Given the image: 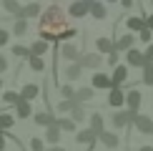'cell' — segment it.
Returning <instances> with one entry per match:
<instances>
[{"label": "cell", "mask_w": 153, "mask_h": 151, "mask_svg": "<svg viewBox=\"0 0 153 151\" xmlns=\"http://www.w3.org/2000/svg\"><path fill=\"white\" fill-rule=\"evenodd\" d=\"M58 126H60V131H73V134H78V131H75V123L73 118H58Z\"/></svg>", "instance_id": "e575fe53"}, {"label": "cell", "mask_w": 153, "mask_h": 151, "mask_svg": "<svg viewBox=\"0 0 153 151\" xmlns=\"http://www.w3.org/2000/svg\"><path fill=\"white\" fill-rule=\"evenodd\" d=\"M43 13H40V5L38 3H28V5H23V13H20V18L23 20H28V18H40Z\"/></svg>", "instance_id": "ac0fdd59"}, {"label": "cell", "mask_w": 153, "mask_h": 151, "mask_svg": "<svg viewBox=\"0 0 153 151\" xmlns=\"http://www.w3.org/2000/svg\"><path fill=\"white\" fill-rule=\"evenodd\" d=\"M146 25H148V30H153V15H148V18H146Z\"/></svg>", "instance_id": "f6af8a7d"}, {"label": "cell", "mask_w": 153, "mask_h": 151, "mask_svg": "<svg viewBox=\"0 0 153 151\" xmlns=\"http://www.w3.org/2000/svg\"><path fill=\"white\" fill-rule=\"evenodd\" d=\"M95 48H98V53L111 55L113 50H116V40H111V38H98V40H95Z\"/></svg>", "instance_id": "d6986e66"}, {"label": "cell", "mask_w": 153, "mask_h": 151, "mask_svg": "<svg viewBox=\"0 0 153 151\" xmlns=\"http://www.w3.org/2000/svg\"><path fill=\"white\" fill-rule=\"evenodd\" d=\"M126 61H128V66H133V68H143L146 66V55H143V50H138V48H131L128 53H126Z\"/></svg>", "instance_id": "30bf717a"}, {"label": "cell", "mask_w": 153, "mask_h": 151, "mask_svg": "<svg viewBox=\"0 0 153 151\" xmlns=\"http://www.w3.org/2000/svg\"><path fill=\"white\" fill-rule=\"evenodd\" d=\"M13 55H15V58H25V61H30V48H25V46H20V43H18V46H13Z\"/></svg>", "instance_id": "4dcf8cb0"}, {"label": "cell", "mask_w": 153, "mask_h": 151, "mask_svg": "<svg viewBox=\"0 0 153 151\" xmlns=\"http://www.w3.org/2000/svg\"><path fill=\"white\" fill-rule=\"evenodd\" d=\"M133 126H136V131H138V134H143V136H151L153 134V118L146 116V113H138L136 121H133Z\"/></svg>", "instance_id": "277c9868"}, {"label": "cell", "mask_w": 153, "mask_h": 151, "mask_svg": "<svg viewBox=\"0 0 153 151\" xmlns=\"http://www.w3.org/2000/svg\"><path fill=\"white\" fill-rule=\"evenodd\" d=\"M68 13H71L73 18H85L88 13H91V0H75V3L68 5Z\"/></svg>", "instance_id": "8992f818"}, {"label": "cell", "mask_w": 153, "mask_h": 151, "mask_svg": "<svg viewBox=\"0 0 153 151\" xmlns=\"http://www.w3.org/2000/svg\"><path fill=\"white\" fill-rule=\"evenodd\" d=\"M45 141L50 144V146H60V126H50V129H45Z\"/></svg>", "instance_id": "e0dca14e"}, {"label": "cell", "mask_w": 153, "mask_h": 151, "mask_svg": "<svg viewBox=\"0 0 153 151\" xmlns=\"http://www.w3.org/2000/svg\"><path fill=\"white\" fill-rule=\"evenodd\" d=\"M138 35H141V40H143V43H148V40H151V30H148V28H143Z\"/></svg>", "instance_id": "7bdbcfd3"}, {"label": "cell", "mask_w": 153, "mask_h": 151, "mask_svg": "<svg viewBox=\"0 0 153 151\" xmlns=\"http://www.w3.org/2000/svg\"><path fill=\"white\" fill-rule=\"evenodd\" d=\"M95 96V88H78V93H75V101L83 103V101H91Z\"/></svg>", "instance_id": "f1b7e54d"}, {"label": "cell", "mask_w": 153, "mask_h": 151, "mask_svg": "<svg viewBox=\"0 0 153 151\" xmlns=\"http://www.w3.org/2000/svg\"><path fill=\"white\" fill-rule=\"evenodd\" d=\"M33 121H35L38 126H43V129H50V126H55V123H58V118H55L50 111H38L35 116H33Z\"/></svg>", "instance_id": "9c48e42d"}, {"label": "cell", "mask_w": 153, "mask_h": 151, "mask_svg": "<svg viewBox=\"0 0 153 151\" xmlns=\"http://www.w3.org/2000/svg\"><path fill=\"white\" fill-rule=\"evenodd\" d=\"M13 123H15V116H10V113H0V131L13 129Z\"/></svg>", "instance_id": "1f68e13d"}, {"label": "cell", "mask_w": 153, "mask_h": 151, "mask_svg": "<svg viewBox=\"0 0 153 151\" xmlns=\"http://www.w3.org/2000/svg\"><path fill=\"white\" fill-rule=\"evenodd\" d=\"M91 15H93V18H98V20H103V18L108 15L105 5H103V3H98V0H93V3H91Z\"/></svg>", "instance_id": "603a6c76"}, {"label": "cell", "mask_w": 153, "mask_h": 151, "mask_svg": "<svg viewBox=\"0 0 153 151\" xmlns=\"http://www.w3.org/2000/svg\"><path fill=\"white\" fill-rule=\"evenodd\" d=\"M5 138H8V136H5V131H0V151H5Z\"/></svg>", "instance_id": "ee69618b"}, {"label": "cell", "mask_w": 153, "mask_h": 151, "mask_svg": "<svg viewBox=\"0 0 153 151\" xmlns=\"http://www.w3.org/2000/svg\"><path fill=\"white\" fill-rule=\"evenodd\" d=\"M48 151H65V149H63V146H50Z\"/></svg>", "instance_id": "7dc6e473"}, {"label": "cell", "mask_w": 153, "mask_h": 151, "mask_svg": "<svg viewBox=\"0 0 153 151\" xmlns=\"http://www.w3.org/2000/svg\"><path fill=\"white\" fill-rule=\"evenodd\" d=\"M108 103H111L116 111H120L126 106V91H123V88H113V91L108 93Z\"/></svg>", "instance_id": "ba28073f"}, {"label": "cell", "mask_w": 153, "mask_h": 151, "mask_svg": "<svg viewBox=\"0 0 153 151\" xmlns=\"http://www.w3.org/2000/svg\"><path fill=\"white\" fill-rule=\"evenodd\" d=\"M91 88H100V91H113V78L111 76H105L103 71H95L93 78H91Z\"/></svg>", "instance_id": "3957f363"}, {"label": "cell", "mask_w": 153, "mask_h": 151, "mask_svg": "<svg viewBox=\"0 0 153 151\" xmlns=\"http://www.w3.org/2000/svg\"><path fill=\"white\" fill-rule=\"evenodd\" d=\"M80 76H83V66L80 63H71V66L65 68V78L68 81H78Z\"/></svg>", "instance_id": "7402d4cb"}, {"label": "cell", "mask_w": 153, "mask_h": 151, "mask_svg": "<svg viewBox=\"0 0 153 151\" xmlns=\"http://www.w3.org/2000/svg\"><path fill=\"white\" fill-rule=\"evenodd\" d=\"M108 3H120V0H108Z\"/></svg>", "instance_id": "681fc988"}, {"label": "cell", "mask_w": 153, "mask_h": 151, "mask_svg": "<svg viewBox=\"0 0 153 151\" xmlns=\"http://www.w3.org/2000/svg\"><path fill=\"white\" fill-rule=\"evenodd\" d=\"M40 96V86L38 83H25L23 88H20V98L23 101H33V98H38Z\"/></svg>", "instance_id": "4fadbf2b"}, {"label": "cell", "mask_w": 153, "mask_h": 151, "mask_svg": "<svg viewBox=\"0 0 153 151\" xmlns=\"http://www.w3.org/2000/svg\"><path fill=\"white\" fill-rule=\"evenodd\" d=\"M141 71H143V73H141L143 83H146V86H153V63H146Z\"/></svg>", "instance_id": "f546056e"}, {"label": "cell", "mask_w": 153, "mask_h": 151, "mask_svg": "<svg viewBox=\"0 0 153 151\" xmlns=\"http://www.w3.org/2000/svg\"><path fill=\"white\" fill-rule=\"evenodd\" d=\"M91 3H93V0H91Z\"/></svg>", "instance_id": "f5cc1de1"}, {"label": "cell", "mask_w": 153, "mask_h": 151, "mask_svg": "<svg viewBox=\"0 0 153 151\" xmlns=\"http://www.w3.org/2000/svg\"><path fill=\"white\" fill-rule=\"evenodd\" d=\"M100 144H103L105 149H118L120 138H118V134H113V131H103V134H100Z\"/></svg>", "instance_id": "5bb4252c"}, {"label": "cell", "mask_w": 153, "mask_h": 151, "mask_svg": "<svg viewBox=\"0 0 153 151\" xmlns=\"http://www.w3.org/2000/svg\"><path fill=\"white\" fill-rule=\"evenodd\" d=\"M30 71H35V73H43V71H45V61H43L40 58V55H30Z\"/></svg>", "instance_id": "4316f807"}, {"label": "cell", "mask_w": 153, "mask_h": 151, "mask_svg": "<svg viewBox=\"0 0 153 151\" xmlns=\"http://www.w3.org/2000/svg\"><path fill=\"white\" fill-rule=\"evenodd\" d=\"M143 55H146V63H153V43L143 50Z\"/></svg>", "instance_id": "ab89813d"}, {"label": "cell", "mask_w": 153, "mask_h": 151, "mask_svg": "<svg viewBox=\"0 0 153 151\" xmlns=\"http://www.w3.org/2000/svg\"><path fill=\"white\" fill-rule=\"evenodd\" d=\"M60 55L65 61H71V63H80V50H78V46H73V43H65V46H63V50H60Z\"/></svg>", "instance_id": "8fae6325"}, {"label": "cell", "mask_w": 153, "mask_h": 151, "mask_svg": "<svg viewBox=\"0 0 153 151\" xmlns=\"http://www.w3.org/2000/svg\"><path fill=\"white\" fill-rule=\"evenodd\" d=\"M126 25H128L133 33H141L143 28H148V25H146V18H128V20H126Z\"/></svg>", "instance_id": "cb8c5ba5"}, {"label": "cell", "mask_w": 153, "mask_h": 151, "mask_svg": "<svg viewBox=\"0 0 153 151\" xmlns=\"http://www.w3.org/2000/svg\"><path fill=\"white\" fill-rule=\"evenodd\" d=\"M71 118H73L75 123H80V121H85V108H83V103H78V106H75V108L71 111Z\"/></svg>", "instance_id": "836d02e7"}, {"label": "cell", "mask_w": 153, "mask_h": 151, "mask_svg": "<svg viewBox=\"0 0 153 151\" xmlns=\"http://www.w3.org/2000/svg\"><path fill=\"white\" fill-rule=\"evenodd\" d=\"M103 126H105V121H103V116H100V111H98V113H93V116H91V129L98 134V138H100V134L105 131Z\"/></svg>", "instance_id": "44dd1931"}, {"label": "cell", "mask_w": 153, "mask_h": 151, "mask_svg": "<svg viewBox=\"0 0 153 151\" xmlns=\"http://www.w3.org/2000/svg\"><path fill=\"white\" fill-rule=\"evenodd\" d=\"M30 151H48V149H45V144H43V138L33 136L30 138Z\"/></svg>", "instance_id": "74e56055"}, {"label": "cell", "mask_w": 153, "mask_h": 151, "mask_svg": "<svg viewBox=\"0 0 153 151\" xmlns=\"http://www.w3.org/2000/svg\"><path fill=\"white\" fill-rule=\"evenodd\" d=\"M108 63H111V66H113V68H116V66H118V50H113V53H111V55H108Z\"/></svg>", "instance_id": "b9f144b4"}, {"label": "cell", "mask_w": 153, "mask_h": 151, "mask_svg": "<svg viewBox=\"0 0 153 151\" xmlns=\"http://www.w3.org/2000/svg\"><path fill=\"white\" fill-rule=\"evenodd\" d=\"M141 101H143V96H141V91H138V88L126 91V108H128V111L138 113V108H141Z\"/></svg>", "instance_id": "5b68a950"}, {"label": "cell", "mask_w": 153, "mask_h": 151, "mask_svg": "<svg viewBox=\"0 0 153 151\" xmlns=\"http://www.w3.org/2000/svg\"><path fill=\"white\" fill-rule=\"evenodd\" d=\"M3 8L8 10L10 15H15V18H20V13H23V8H20L18 0H3Z\"/></svg>", "instance_id": "d4e9b609"}, {"label": "cell", "mask_w": 153, "mask_h": 151, "mask_svg": "<svg viewBox=\"0 0 153 151\" xmlns=\"http://www.w3.org/2000/svg\"><path fill=\"white\" fill-rule=\"evenodd\" d=\"M100 63H103L100 53H85V55L80 58V66H83V68H100Z\"/></svg>", "instance_id": "9a60e30c"}, {"label": "cell", "mask_w": 153, "mask_h": 151, "mask_svg": "<svg viewBox=\"0 0 153 151\" xmlns=\"http://www.w3.org/2000/svg\"><path fill=\"white\" fill-rule=\"evenodd\" d=\"M133 43H136V35H133V33H126V35H120L118 40H116V50H118V53H120V50L128 53V50L133 48Z\"/></svg>", "instance_id": "2e32d148"}, {"label": "cell", "mask_w": 153, "mask_h": 151, "mask_svg": "<svg viewBox=\"0 0 153 151\" xmlns=\"http://www.w3.org/2000/svg\"><path fill=\"white\" fill-rule=\"evenodd\" d=\"M71 28L65 20V15L60 13V8L50 5V8L40 15V25H38V33H40V40H60L63 33Z\"/></svg>", "instance_id": "6da1fadb"}, {"label": "cell", "mask_w": 153, "mask_h": 151, "mask_svg": "<svg viewBox=\"0 0 153 151\" xmlns=\"http://www.w3.org/2000/svg\"><path fill=\"white\" fill-rule=\"evenodd\" d=\"M25 33H28V20H23V18H18V20H15V25H13V35L23 38Z\"/></svg>", "instance_id": "83f0119b"}, {"label": "cell", "mask_w": 153, "mask_h": 151, "mask_svg": "<svg viewBox=\"0 0 153 151\" xmlns=\"http://www.w3.org/2000/svg\"><path fill=\"white\" fill-rule=\"evenodd\" d=\"M75 106H78V101H65V98L58 101V111H60V113H71Z\"/></svg>", "instance_id": "d6a6232c"}, {"label": "cell", "mask_w": 153, "mask_h": 151, "mask_svg": "<svg viewBox=\"0 0 153 151\" xmlns=\"http://www.w3.org/2000/svg\"><path fill=\"white\" fill-rule=\"evenodd\" d=\"M0 88H3V78H0Z\"/></svg>", "instance_id": "f907efd6"}, {"label": "cell", "mask_w": 153, "mask_h": 151, "mask_svg": "<svg viewBox=\"0 0 153 151\" xmlns=\"http://www.w3.org/2000/svg\"><path fill=\"white\" fill-rule=\"evenodd\" d=\"M75 141H78L80 146H88V149H93V144L98 141V134H95L93 129H80L78 134H75Z\"/></svg>", "instance_id": "52a82bcc"}, {"label": "cell", "mask_w": 153, "mask_h": 151, "mask_svg": "<svg viewBox=\"0 0 153 151\" xmlns=\"http://www.w3.org/2000/svg\"><path fill=\"white\" fill-rule=\"evenodd\" d=\"M8 40H10V33H8L5 28H0V48H3V46H5Z\"/></svg>", "instance_id": "f35d334b"}, {"label": "cell", "mask_w": 153, "mask_h": 151, "mask_svg": "<svg viewBox=\"0 0 153 151\" xmlns=\"http://www.w3.org/2000/svg\"><path fill=\"white\" fill-rule=\"evenodd\" d=\"M136 116H138V113H133V111H128V108H120V111H116V113L111 116V123H113V129H126L128 123L136 121Z\"/></svg>", "instance_id": "7a4b0ae2"}, {"label": "cell", "mask_w": 153, "mask_h": 151, "mask_svg": "<svg viewBox=\"0 0 153 151\" xmlns=\"http://www.w3.org/2000/svg\"><path fill=\"white\" fill-rule=\"evenodd\" d=\"M111 78H113V86L120 88L126 81H128V66H116V68H113V76H111Z\"/></svg>", "instance_id": "7c38bea8"}, {"label": "cell", "mask_w": 153, "mask_h": 151, "mask_svg": "<svg viewBox=\"0 0 153 151\" xmlns=\"http://www.w3.org/2000/svg\"><path fill=\"white\" fill-rule=\"evenodd\" d=\"M15 113H18V118H30V116H35L33 108H30V101H23V98H20V103L15 106Z\"/></svg>", "instance_id": "ffe728a7"}, {"label": "cell", "mask_w": 153, "mask_h": 151, "mask_svg": "<svg viewBox=\"0 0 153 151\" xmlns=\"http://www.w3.org/2000/svg\"><path fill=\"white\" fill-rule=\"evenodd\" d=\"M5 71H8V58H5V55L0 53V76H3Z\"/></svg>", "instance_id": "60d3db41"}, {"label": "cell", "mask_w": 153, "mask_h": 151, "mask_svg": "<svg viewBox=\"0 0 153 151\" xmlns=\"http://www.w3.org/2000/svg\"><path fill=\"white\" fill-rule=\"evenodd\" d=\"M138 151H153V146H141Z\"/></svg>", "instance_id": "c3c4849f"}, {"label": "cell", "mask_w": 153, "mask_h": 151, "mask_svg": "<svg viewBox=\"0 0 153 151\" xmlns=\"http://www.w3.org/2000/svg\"><path fill=\"white\" fill-rule=\"evenodd\" d=\"M28 3H35V0H28Z\"/></svg>", "instance_id": "816d5d0a"}, {"label": "cell", "mask_w": 153, "mask_h": 151, "mask_svg": "<svg viewBox=\"0 0 153 151\" xmlns=\"http://www.w3.org/2000/svg\"><path fill=\"white\" fill-rule=\"evenodd\" d=\"M3 101H5V103L18 106V103H20V93H15V91H5V93H3Z\"/></svg>", "instance_id": "8d00e7d4"}, {"label": "cell", "mask_w": 153, "mask_h": 151, "mask_svg": "<svg viewBox=\"0 0 153 151\" xmlns=\"http://www.w3.org/2000/svg\"><path fill=\"white\" fill-rule=\"evenodd\" d=\"M75 93H78V91H75L73 86H68V83H65V86H60V96L65 98V101H75Z\"/></svg>", "instance_id": "d590c367"}, {"label": "cell", "mask_w": 153, "mask_h": 151, "mask_svg": "<svg viewBox=\"0 0 153 151\" xmlns=\"http://www.w3.org/2000/svg\"><path fill=\"white\" fill-rule=\"evenodd\" d=\"M120 5L123 8H133V0H120Z\"/></svg>", "instance_id": "bcb514c9"}, {"label": "cell", "mask_w": 153, "mask_h": 151, "mask_svg": "<svg viewBox=\"0 0 153 151\" xmlns=\"http://www.w3.org/2000/svg\"><path fill=\"white\" fill-rule=\"evenodd\" d=\"M30 53H33V55H40V58H43V55L48 53V40H40V38H38L33 46H30Z\"/></svg>", "instance_id": "484cf974"}]
</instances>
